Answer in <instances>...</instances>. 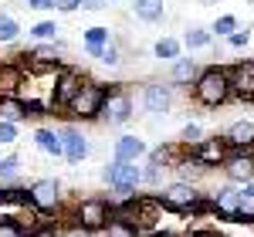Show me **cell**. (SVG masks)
<instances>
[{
	"mask_svg": "<svg viewBox=\"0 0 254 237\" xmlns=\"http://www.w3.org/2000/svg\"><path fill=\"white\" fill-rule=\"evenodd\" d=\"M190 95H193V102L203 105V109H220V105H227V102H231V75H227V68H220V64L203 68V71L196 75Z\"/></svg>",
	"mask_w": 254,
	"mask_h": 237,
	"instance_id": "cell-1",
	"label": "cell"
},
{
	"mask_svg": "<svg viewBox=\"0 0 254 237\" xmlns=\"http://www.w3.org/2000/svg\"><path fill=\"white\" fill-rule=\"evenodd\" d=\"M112 217V200L105 197H85L78 200L75 207H71V224L81 227V231H88V234H98V231H105V224Z\"/></svg>",
	"mask_w": 254,
	"mask_h": 237,
	"instance_id": "cell-2",
	"label": "cell"
},
{
	"mask_svg": "<svg viewBox=\"0 0 254 237\" xmlns=\"http://www.w3.org/2000/svg\"><path fill=\"white\" fill-rule=\"evenodd\" d=\"M132 116H136V102L129 95V88L126 85H105V99H102L98 118L105 125H126V122H132Z\"/></svg>",
	"mask_w": 254,
	"mask_h": 237,
	"instance_id": "cell-3",
	"label": "cell"
},
{
	"mask_svg": "<svg viewBox=\"0 0 254 237\" xmlns=\"http://www.w3.org/2000/svg\"><path fill=\"white\" fill-rule=\"evenodd\" d=\"M102 179L109 183V190L119 193V200H132L136 190L142 186V166L139 163H119V159H112L102 170Z\"/></svg>",
	"mask_w": 254,
	"mask_h": 237,
	"instance_id": "cell-4",
	"label": "cell"
},
{
	"mask_svg": "<svg viewBox=\"0 0 254 237\" xmlns=\"http://www.w3.org/2000/svg\"><path fill=\"white\" fill-rule=\"evenodd\" d=\"M27 200H31L34 210H41L44 217H51V214H58L61 203H64V186L51 177H41L27 186Z\"/></svg>",
	"mask_w": 254,
	"mask_h": 237,
	"instance_id": "cell-5",
	"label": "cell"
},
{
	"mask_svg": "<svg viewBox=\"0 0 254 237\" xmlns=\"http://www.w3.org/2000/svg\"><path fill=\"white\" fill-rule=\"evenodd\" d=\"M200 186H193V183H180V179H173V183H166L163 190L156 193V200L166 207V210H173V214H190L196 203H200Z\"/></svg>",
	"mask_w": 254,
	"mask_h": 237,
	"instance_id": "cell-6",
	"label": "cell"
},
{
	"mask_svg": "<svg viewBox=\"0 0 254 237\" xmlns=\"http://www.w3.org/2000/svg\"><path fill=\"white\" fill-rule=\"evenodd\" d=\"M102 99H105V85H98V81H85L81 85V92L75 95V102L64 109L71 118H81V122H95L98 112H102Z\"/></svg>",
	"mask_w": 254,
	"mask_h": 237,
	"instance_id": "cell-7",
	"label": "cell"
},
{
	"mask_svg": "<svg viewBox=\"0 0 254 237\" xmlns=\"http://www.w3.org/2000/svg\"><path fill=\"white\" fill-rule=\"evenodd\" d=\"M85 75H81L78 68H64L61 64V71L55 75V92H51V112L58 109V112H64L71 102H75V95L81 92V85H85Z\"/></svg>",
	"mask_w": 254,
	"mask_h": 237,
	"instance_id": "cell-8",
	"label": "cell"
},
{
	"mask_svg": "<svg viewBox=\"0 0 254 237\" xmlns=\"http://www.w3.org/2000/svg\"><path fill=\"white\" fill-rule=\"evenodd\" d=\"M61 149H64V163H71V166H78V163H85L88 159V153H92V142H88V136L81 132L78 125H61Z\"/></svg>",
	"mask_w": 254,
	"mask_h": 237,
	"instance_id": "cell-9",
	"label": "cell"
},
{
	"mask_svg": "<svg viewBox=\"0 0 254 237\" xmlns=\"http://www.w3.org/2000/svg\"><path fill=\"white\" fill-rule=\"evenodd\" d=\"M190 156H193L203 170H220L224 159L231 156V149L224 146V139H220V136H214V139H200L193 149H190Z\"/></svg>",
	"mask_w": 254,
	"mask_h": 237,
	"instance_id": "cell-10",
	"label": "cell"
},
{
	"mask_svg": "<svg viewBox=\"0 0 254 237\" xmlns=\"http://www.w3.org/2000/svg\"><path fill=\"white\" fill-rule=\"evenodd\" d=\"M231 75V99L254 102V61H237L227 68Z\"/></svg>",
	"mask_w": 254,
	"mask_h": 237,
	"instance_id": "cell-11",
	"label": "cell"
},
{
	"mask_svg": "<svg viewBox=\"0 0 254 237\" xmlns=\"http://www.w3.org/2000/svg\"><path fill=\"white\" fill-rule=\"evenodd\" d=\"M173 85H163V81H149L146 88H142V109L149 112V116H166L170 109H173Z\"/></svg>",
	"mask_w": 254,
	"mask_h": 237,
	"instance_id": "cell-12",
	"label": "cell"
},
{
	"mask_svg": "<svg viewBox=\"0 0 254 237\" xmlns=\"http://www.w3.org/2000/svg\"><path fill=\"white\" fill-rule=\"evenodd\" d=\"M220 170H224L227 183H234V186L251 183V179H254V149H248V153H231V156L224 159Z\"/></svg>",
	"mask_w": 254,
	"mask_h": 237,
	"instance_id": "cell-13",
	"label": "cell"
},
{
	"mask_svg": "<svg viewBox=\"0 0 254 237\" xmlns=\"http://www.w3.org/2000/svg\"><path fill=\"white\" fill-rule=\"evenodd\" d=\"M220 139L231 153H248V149H254V122L251 118H237L220 132Z\"/></svg>",
	"mask_w": 254,
	"mask_h": 237,
	"instance_id": "cell-14",
	"label": "cell"
},
{
	"mask_svg": "<svg viewBox=\"0 0 254 237\" xmlns=\"http://www.w3.org/2000/svg\"><path fill=\"white\" fill-rule=\"evenodd\" d=\"M207 200L214 203V214H217V217L234 220V214L241 210V186L224 183V186H217L214 193H207Z\"/></svg>",
	"mask_w": 254,
	"mask_h": 237,
	"instance_id": "cell-15",
	"label": "cell"
},
{
	"mask_svg": "<svg viewBox=\"0 0 254 237\" xmlns=\"http://www.w3.org/2000/svg\"><path fill=\"white\" fill-rule=\"evenodd\" d=\"M24 58H27V64H38V68H61L64 44H61V41H51V44H34Z\"/></svg>",
	"mask_w": 254,
	"mask_h": 237,
	"instance_id": "cell-16",
	"label": "cell"
},
{
	"mask_svg": "<svg viewBox=\"0 0 254 237\" xmlns=\"http://www.w3.org/2000/svg\"><path fill=\"white\" fill-rule=\"evenodd\" d=\"M146 153H149V146L139 136H119L112 142V159H119V163H139Z\"/></svg>",
	"mask_w": 254,
	"mask_h": 237,
	"instance_id": "cell-17",
	"label": "cell"
},
{
	"mask_svg": "<svg viewBox=\"0 0 254 237\" xmlns=\"http://www.w3.org/2000/svg\"><path fill=\"white\" fill-rule=\"evenodd\" d=\"M24 85V64L20 61H3L0 64V99H17Z\"/></svg>",
	"mask_w": 254,
	"mask_h": 237,
	"instance_id": "cell-18",
	"label": "cell"
},
{
	"mask_svg": "<svg viewBox=\"0 0 254 237\" xmlns=\"http://www.w3.org/2000/svg\"><path fill=\"white\" fill-rule=\"evenodd\" d=\"M81 44H85V55L98 61V58H102V51L112 44V31H109V27H102V24L85 27V31H81Z\"/></svg>",
	"mask_w": 254,
	"mask_h": 237,
	"instance_id": "cell-19",
	"label": "cell"
},
{
	"mask_svg": "<svg viewBox=\"0 0 254 237\" xmlns=\"http://www.w3.org/2000/svg\"><path fill=\"white\" fill-rule=\"evenodd\" d=\"M196 75H200V68H196L193 58H176L173 68H170V85L173 88H193Z\"/></svg>",
	"mask_w": 254,
	"mask_h": 237,
	"instance_id": "cell-20",
	"label": "cell"
},
{
	"mask_svg": "<svg viewBox=\"0 0 254 237\" xmlns=\"http://www.w3.org/2000/svg\"><path fill=\"white\" fill-rule=\"evenodd\" d=\"M34 146H38L41 153H48V156L64 159V149H61V132H58V129H51V125H38V129H34Z\"/></svg>",
	"mask_w": 254,
	"mask_h": 237,
	"instance_id": "cell-21",
	"label": "cell"
},
{
	"mask_svg": "<svg viewBox=\"0 0 254 237\" xmlns=\"http://www.w3.org/2000/svg\"><path fill=\"white\" fill-rule=\"evenodd\" d=\"M132 14L142 24H159L166 17V0H136L132 3Z\"/></svg>",
	"mask_w": 254,
	"mask_h": 237,
	"instance_id": "cell-22",
	"label": "cell"
},
{
	"mask_svg": "<svg viewBox=\"0 0 254 237\" xmlns=\"http://www.w3.org/2000/svg\"><path fill=\"white\" fill-rule=\"evenodd\" d=\"M180 44L190 48V51H200V48H210L214 44V34H210V27H187Z\"/></svg>",
	"mask_w": 254,
	"mask_h": 237,
	"instance_id": "cell-23",
	"label": "cell"
},
{
	"mask_svg": "<svg viewBox=\"0 0 254 237\" xmlns=\"http://www.w3.org/2000/svg\"><path fill=\"white\" fill-rule=\"evenodd\" d=\"M153 58L159 61H176V58H183V44H180V38H159L156 44H153Z\"/></svg>",
	"mask_w": 254,
	"mask_h": 237,
	"instance_id": "cell-24",
	"label": "cell"
},
{
	"mask_svg": "<svg viewBox=\"0 0 254 237\" xmlns=\"http://www.w3.org/2000/svg\"><path fill=\"white\" fill-rule=\"evenodd\" d=\"M20 179V156L10 153V156L0 159V186H14Z\"/></svg>",
	"mask_w": 254,
	"mask_h": 237,
	"instance_id": "cell-25",
	"label": "cell"
},
{
	"mask_svg": "<svg viewBox=\"0 0 254 237\" xmlns=\"http://www.w3.org/2000/svg\"><path fill=\"white\" fill-rule=\"evenodd\" d=\"M0 122L20 125L24 122V102L20 99H0Z\"/></svg>",
	"mask_w": 254,
	"mask_h": 237,
	"instance_id": "cell-26",
	"label": "cell"
},
{
	"mask_svg": "<svg viewBox=\"0 0 254 237\" xmlns=\"http://www.w3.org/2000/svg\"><path fill=\"white\" fill-rule=\"evenodd\" d=\"M58 24H55V20H38V24H34V27H31V38L38 41V44H51V41L58 38Z\"/></svg>",
	"mask_w": 254,
	"mask_h": 237,
	"instance_id": "cell-27",
	"label": "cell"
},
{
	"mask_svg": "<svg viewBox=\"0 0 254 237\" xmlns=\"http://www.w3.org/2000/svg\"><path fill=\"white\" fill-rule=\"evenodd\" d=\"M20 38V24L10 14H0V44H14Z\"/></svg>",
	"mask_w": 254,
	"mask_h": 237,
	"instance_id": "cell-28",
	"label": "cell"
},
{
	"mask_svg": "<svg viewBox=\"0 0 254 237\" xmlns=\"http://www.w3.org/2000/svg\"><path fill=\"white\" fill-rule=\"evenodd\" d=\"M234 31H237V17L234 14H220V17L210 24V34H214V38H231Z\"/></svg>",
	"mask_w": 254,
	"mask_h": 237,
	"instance_id": "cell-29",
	"label": "cell"
},
{
	"mask_svg": "<svg viewBox=\"0 0 254 237\" xmlns=\"http://www.w3.org/2000/svg\"><path fill=\"white\" fill-rule=\"evenodd\" d=\"M200 139H203V129H200L196 122H187V125L180 129V146H183V149H193Z\"/></svg>",
	"mask_w": 254,
	"mask_h": 237,
	"instance_id": "cell-30",
	"label": "cell"
},
{
	"mask_svg": "<svg viewBox=\"0 0 254 237\" xmlns=\"http://www.w3.org/2000/svg\"><path fill=\"white\" fill-rule=\"evenodd\" d=\"M163 179H166V166H153V163H146L142 166V183L146 186H163Z\"/></svg>",
	"mask_w": 254,
	"mask_h": 237,
	"instance_id": "cell-31",
	"label": "cell"
},
{
	"mask_svg": "<svg viewBox=\"0 0 254 237\" xmlns=\"http://www.w3.org/2000/svg\"><path fill=\"white\" fill-rule=\"evenodd\" d=\"M102 234H105V237H139V227H132V224H119V220H109Z\"/></svg>",
	"mask_w": 254,
	"mask_h": 237,
	"instance_id": "cell-32",
	"label": "cell"
},
{
	"mask_svg": "<svg viewBox=\"0 0 254 237\" xmlns=\"http://www.w3.org/2000/svg\"><path fill=\"white\" fill-rule=\"evenodd\" d=\"M231 224H251L254 227V200H241V210L234 214Z\"/></svg>",
	"mask_w": 254,
	"mask_h": 237,
	"instance_id": "cell-33",
	"label": "cell"
},
{
	"mask_svg": "<svg viewBox=\"0 0 254 237\" xmlns=\"http://www.w3.org/2000/svg\"><path fill=\"white\" fill-rule=\"evenodd\" d=\"M102 64H109V68H119V64H122V51H119L116 44H109V48H105V51H102Z\"/></svg>",
	"mask_w": 254,
	"mask_h": 237,
	"instance_id": "cell-34",
	"label": "cell"
},
{
	"mask_svg": "<svg viewBox=\"0 0 254 237\" xmlns=\"http://www.w3.org/2000/svg\"><path fill=\"white\" fill-rule=\"evenodd\" d=\"M17 136H20V125H10V122H0V142H3V146L17 142Z\"/></svg>",
	"mask_w": 254,
	"mask_h": 237,
	"instance_id": "cell-35",
	"label": "cell"
},
{
	"mask_svg": "<svg viewBox=\"0 0 254 237\" xmlns=\"http://www.w3.org/2000/svg\"><path fill=\"white\" fill-rule=\"evenodd\" d=\"M248 41H251V31H248V27H237L234 34L227 38V44H231V48H244Z\"/></svg>",
	"mask_w": 254,
	"mask_h": 237,
	"instance_id": "cell-36",
	"label": "cell"
},
{
	"mask_svg": "<svg viewBox=\"0 0 254 237\" xmlns=\"http://www.w3.org/2000/svg\"><path fill=\"white\" fill-rule=\"evenodd\" d=\"M0 237H24V231H20L14 220H7V217H0Z\"/></svg>",
	"mask_w": 254,
	"mask_h": 237,
	"instance_id": "cell-37",
	"label": "cell"
},
{
	"mask_svg": "<svg viewBox=\"0 0 254 237\" xmlns=\"http://www.w3.org/2000/svg\"><path fill=\"white\" fill-rule=\"evenodd\" d=\"M34 237H61V227H58V220H48L44 227H41Z\"/></svg>",
	"mask_w": 254,
	"mask_h": 237,
	"instance_id": "cell-38",
	"label": "cell"
},
{
	"mask_svg": "<svg viewBox=\"0 0 254 237\" xmlns=\"http://www.w3.org/2000/svg\"><path fill=\"white\" fill-rule=\"evenodd\" d=\"M78 7H81V0H55V10H61V14H71Z\"/></svg>",
	"mask_w": 254,
	"mask_h": 237,
	"instance_id": "cell-39",
	"label": "cell"
},
{
	"mask_svg": "<svg viewBox=\"0 0 254 237\" xmlns=\"http://www.w3.org/2000/svg\"><path fill=\"white\" fill-rule=\"evenodd\" d=\"M24 7H31V10H55V0H27Z\"/></svg>",
	"mask_w": 254,
	"mask_h": 237,
	"instance_id": "cell-40",
	"label": "cell"
},
{
	"mask_svg": "<svg viewBox=\"0 0 254 237\" xmlns=\"http://www.w3.org/2000/svg\"><path fill=\"white\" fill-rule=\"evenodd\" d=\"M61 237H92V234H88V231H81V227H75V224H71V227H64V231H61Z\"/></svg>",
	"mask_w": 254,
	"mask_h": 237,
	"instance_id": "cell-41",
	"label": "cell"
},
{
	"mask_svg": "<svg viewBox=\"0 0 254 237\" xmlns=\"http://www.w3.org/2000/svg\"><path fill=\"white\" fill-rule=\"evenodd\" d=\"M102 7H105V0H81L78 10H102Z\"/></svg>",
	"mask_w": 254,
	"mask_h": 237,
	"instance_id": "cell-42",
	"label": "cell"
},
{
	"mask_svg": "<svg viewBox=\"0 0 254 237\" xmlns=\"http://www.w3.org/2000/svg\"><path fill=\"white\" fill-rule=\"evenodd\" d=\"M187 237H217V231H210V227H200V231H187Z\"/></svg>",
	"mask_w": 254,
	"mask_h": 237,
	"instance_id": "cell-43",
	"label": "cell"
},
{
	"mask_svg": "<svg viewBox=\"0 0 254 237\" xmlns=\"http://www.w3.org/2000/svg\"><path fill=\"white\" fill-rule=\"evenodd\" d=\"M241 200H254V179H251V183H244V186H241Z\"/></svg>",
	"mask_w": 254,
	"mask_h": 237,
	"instance_id": "cell-44",
	"label": "cell"
},
{
	"mask_svg": "<svg viewBox=\"0 0 254 237\" xmlns=\"http://www.w3.org/2000/svg\"><path fill=\"white\" fill-rule=\"evenodd\" d=\"M200 3H203V7H214V3H220V0H200Z\"/></svg>",
	"mask_w": 254,
	"mask_h": 237,
	"instance_id": "cell-45",
	"label": "cell"
},
{
	"mask_svg": "<svg viewBox=\"0 0 254 237\" xmlns=\"http://www.w3.org/2000/svg\"><path fill=\"white\" fill-rule=\"evenodd\" d=\"M105 3H116V0H105Z\"/></svg>",
	"mask_w": 254,
	"mask_h": 237,
	"instance_id": "cell-46",
	"label": "cell"
},
{
	"mask_svg": "<svg viewBox=\"0 0 254 237\" xmlns=\"http://www.w3.org/2000/svg\"><path fill=\"white\" fill-rule=\"evenodd\" d=\"M248 3H254V0H248Z\"/></svg>",
	"mask_w": 254,
	"mask_h": 237,
	"instance_id": "cell-47",
	"label": "cell"
}]
</instances>
